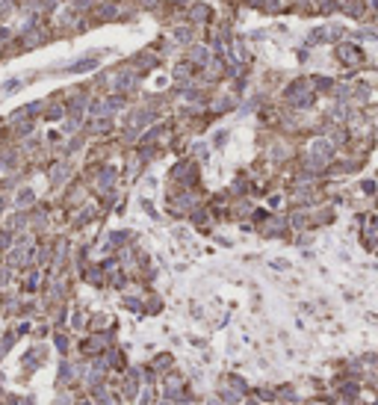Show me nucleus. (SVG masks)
Wrapping results in <instances>:
<instances>
[{
	"instance_id": "nucleus-1",
	"label": "nucleus",
	"mask_w": 378,
	"mask_h": 405,
	"mask_svg": "<svg viewBox=\"0 0 378 405\" xmlns=\"http://www.w3.org/2000/svg\"><path fill=\"white\" fill-rule=\"evenodd\" d=\"M163 405H172V402H163Z\"/></svg>"
}]
</instances>
